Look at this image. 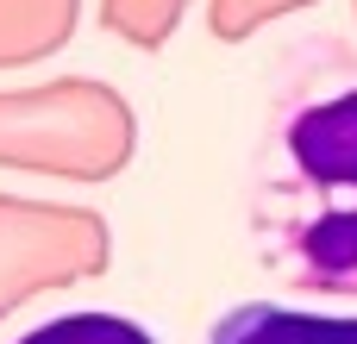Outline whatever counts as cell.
<instances>
[{
  "label": "cell",
  "mask_w": 357,
  "mask_h": 344,
  "mask_svg": "<svg viewBox=\"0 0 357 344\" xmlns=\"http://www.w3.org/2000/svg\"><path fill=\"white\" fill-rule=\"evenodd\" d=\"M207 344H357V313H314L282 301H238L226 307Z\"/></svg>",
  "instance_id": "7a4b0ae2"
},
{
  "label": "cell",
  "mask_w": 357,
  "mask_h": 344,
  "mask_svg": "<svg viewBox=\"0 0 357 344\" xmlns=\"http://www.w3.org/2000/svg\"><path fill=\"white\" fill-rule=\"evenodd\" d=\"M13 344H163L144 320H126V313H100V307H82V313H56L31 332H19Z\"/></svg>",
  "instance_id": "3957f363"
},
{
  "label": "cell",
  "mask_w": 357,
  "mask_h": 344,
  "mask_svg": "<svg viewBox=\"0 0 357 344\" xmlns=\"http://www.w3.org/2000/svg\"><path fill=\"white\" fill-rule=\"evenodd\" d=\"M251 232L289 288L357 301V88L282 113L257 163Z\"/></svg>",
  "instance_id": "6da1fadb"
}]
</instances>
